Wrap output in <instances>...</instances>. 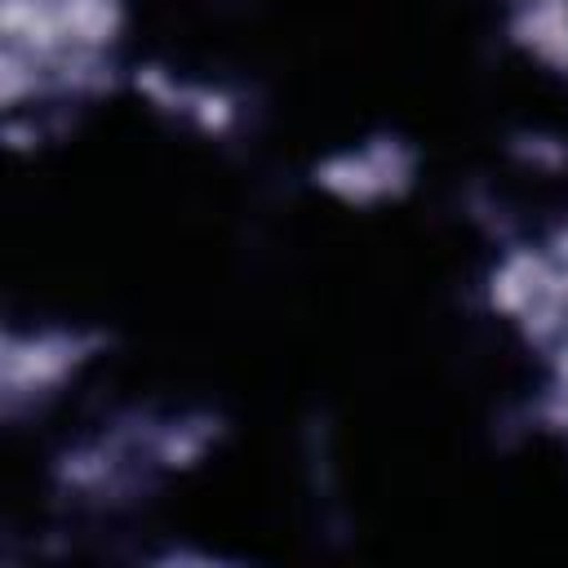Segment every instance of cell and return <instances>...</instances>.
<instances>
[{
  "instance_id": "6da1fadb",
  "label": "cell",
  "mask_w": 568,
  "mask_h": 568,
  "mask_svg": "<svg viewBox=\"0 0 568 568\" xmlns=\"http://www.w3.org/2000/svg\"><path fill=\"white\" fill-rule=\"evenodd\" d=\"M102 351L98 333L84 328H9L0 342V408L18 417L53 399L93 355Z\"/></svg>"
},
{
  "instance_id": "7a4b0ae2",
  "label": "cell",
  "mask_w": 568,
  "mask_h": 568,
  "mask_svg": "<svg viewBox=\"0 0 568 568\" xmlns=\"http://www.w3.org/2000/svg\"><path fill=\"white\" fill-rule=\"evenodd\" d=\"M417 151L399 138H373L364 146L324 155L315 164V186L351 209H373L382 200H395L413 186Z\"/></svg>"
},
{
  "instance_id": "3957f363",
  "label": "cell",
  "mask_w": 568,
  "mask_h": 568,
  "mask_svg": "<svg viewBox=\"0 0 568 568\" xmlns=\"http://www.w3.org/2000/svg\"><path fill=\"white\" fill-rule=\"evenodd\" d=\"M510 40L555 75H568V0H519Z\"/></svg>"
},
{
  "instance_id": "277c9868",
  "label": "cell",
  "mask_w": 568,
  "mask_h": 568,
  "mask_svg": "<svg viewBox=\"0 0 568 568\" xmlns=\"http://www.w3.org/2000/svg\"><path fill=\"white\" fill-rule=\"evenodd\" d=\"M195 129H204V133H226L235 120H240V106H235V98H226L222 89H195L191 84V98H186V111H182Z\"/></svg>"
},
{
  "instance_id": "5b68a950",
  "label": "cell",
  "mask_w": 568,
  "mask_h": 568,
  "mask_svg": "<svg viewBox=\"0 0 568 568\" xmlns=\"http://www.w3.org/2000/svg\"><path fill=\"white\" fill-rule=\"evenodd\" d=\"M546 359H550V390L568 395V328H564V337L546 351Z\"/></svg>"
}]
</instances>
